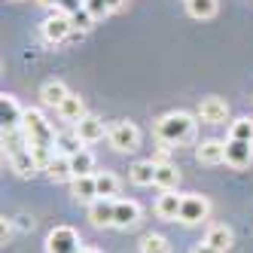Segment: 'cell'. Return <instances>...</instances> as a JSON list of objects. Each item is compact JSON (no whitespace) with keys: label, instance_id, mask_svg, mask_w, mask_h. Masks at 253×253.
I'll use <instances>...</instances> for the list:
<instances>
[{"label":"cell","instance_id":"6da1fadb","mask_svg":"<svg viewBox=\"0 0 253 253\" xmlns=\"http://www.w3.org/2000/svg\"><path fill=\"white\" fill-rule=\"evenodd\" d=\"M192 128H195V119L183 110H174V113H165L159 122H156V137L168 147H180L192 137Z\"/></svg>","mask_w":253,"mask_h":253},{"label":"cell","instance_id":"7a4b0ae2","mask_svg":"<svg viewBox=\"0 0 253 253\" xmlns=\"http://www.w3.org/2000/svg\"><path fill=\"white\" fill-rule=\"evenodd\" d=\"M22 131H25V137H28L31 147H55V137H58L40 110H25V116H22Z\"/></svg>","mask_w":253,"mask_h":253},{"label":"cell","instance_id":"3957f363","mask_svg":"<svg viewBox=\"0 0 253 253\" xmlns=\"http://www.w3.org/2000/svg\"><path fill=\"white\" fill-rule=\"evenodd\" d=\"M107 137H110V147L119 153H134L140 147V128L134 122H113Z\"/></svg>","mask_w":253,"mask_h":253},{"label":"cell","instance_id":"277c9868","mask_svg":"<svg viewBox=\"0 0 253 253\" xmlns=\"http://www.w3.org/2000/svg\"><path fill=\"white\" fill-rule=\"evenodd\" d=\"M80 235L70 226H55L46 235V253H80Z\"/></svg>","mask_w":253,"mask_h":253},{"label":"cell","instance_id":"5b68a950","mask_svg":"<svg viewBox=\"0 0 253 253\" xmlns=\"http://www.w3.org/2000/svg\"><path fill=\"white\" fill-rule=\"evenodd\" d=\"M208 213H211V205H208V198H205V195H183V208H180V223L195 226V223L208 220Z\"/></svg>","mask_w":253,"mask_h":253},{"label":"cell","instance_id":"8992f818","mask_svg":"<svg viewBox=\"0 0 253 253\" xmlns=\"http://www.w3.org/2000/svg\"><path fill=\"white\" fill-rule=\"evenodd\" d=\"M198 119L208 125H223L229 119V104L223 98H205L198 104Z\"/></svg>","mask_w":253,"mask_h":253},{"label":"cell","instance_id":"52a82bcc","mask_svg":"<svg viewBox=\"0 0 253 253\" xmlns=\"http://www.w3.org/2000/svg\"><path fill=\"white\" fill-rule=\"evenodd\" d=\"M226 162L232 168H247L253 162V143L250 140H235L229 137L226 140Z\"/></svg>","mask_w":253,"mask_h":253},{"label":"cell","instance_id":"ba28073f","mask_svg":"<svg viewBox=\"0 0 253 253\" xmlns=\"http://www.w3.org/2000/svg\"><path fill=\"white\" fill-rule=\"evenodd\" d=\"M70 31H74V22H70V15H64V12L49 15V19L43 22V37H46L49 43H61V40H67Z\"/></svg>","mask_w":253,"mask_h":253},{"label":"cell","instance_id":"9c48e42d","mask_svg":"<svg viewBox=\"0 0 253 253\" xmlns=\"http://www.w3.org/2000/svg\"><path fill=\"white\" fill-rule=\"evenodd\" d=\"M22 116H25V110L19 107V101H15L12 95H3V98H0V122H3V131L22 128Z\"/></svg>","mask_w":253,"mask_h":253},{"label":"cell","instance_id":"30bf717a","mask_svg":"<svg viewBox=\"0 0 253 253\" xmlns=\"http://www.w3.org/2000/svg\"><path fill=\"white\" fill-rule=\"evenodd\" d=\"M88 220H92L95 226H113L116 202H113V198H95V202L88 205Z\"/></svg>","mask_w":253,"mask_h":253},{"label":"cell","instance_id":"8fae6325","mask_svg":"<svg viewBox=\"0 0 253 253\" xmlns=\"http://www.w3.org/2000/svg\"><path fill=\"white\" fill-rule=\"evenodd\" d=\"M180 208H183V195L174 189H165L156 202V213L162 220H180Z\"/></svg>","mask_w":253,"mask_h":253},{"label":"cell","instance_id":"7c38bea8","mask_svg":"<svg viewBox=\"0 0 253 253\" xmlns=\"http://www.w3.org/2000/svg\"><path fill=\"white\" fill-rule=\"evenodd\" d=\"M74 131L80 134L83 143H98V140L104 137V122H101L98 116H88V113H85V116L74 125Z\"/></svg>","mask_w":253,"mask_h":253},{"label":"cell","instance_id":"4fadbf2b","mask_svg":"<svg viewBox=\"0 0 253 253\" xmlns=\"http://www.w3.org/2000/svg\"><path fill=\"white\" fill-rule=\"evenodd\" d=\"M195 159L202 162V165H220V162H226V143L223 140H205V143H198Z\"/></svg>","mask_w":253,"mask_h":253},{"label":"cell","instance_id":"5bb4252c","mask_svg":"<svg viewBox=\"0 0 253 253\" xmlns=\"http://www.w3.org/2000/svg\"><path fill=\"white\" fill-rule=\"evenodd\" d=\"M70 192H74L77 202H88L92 205L98 198V183H95V174L88 177H74V186H70Z\"/></svg>","mask_w":253,"mask_h":253},{"label":"cell","instance_id":"9a60e30c","mask_svg":"<svg viewBox=\"0 0 253 253\" xmlns=\"http://www.w3.org/2000/svg\"><path fill=\"white\" fill-rule=\"evenodd\" d=\"M70 92H67V85L61 83V80H49V83H43V88H40V98H43V104H49V107H61V101L67 98Z\"/></svg>","mask_w":253,"mask_h":253},{"label":"cell","instance_id":"2e32d148","mask_svg":"<svg viewBox=\"0 0 253 253\" xmlns=\"http://www.w3.org/2000/svg\"><path fill=\"white\" fill-rule=\"evenodd\" d=\"M58 116H61L64 122H70V125H77V122L85 116L83 98H80V95H67V98L61 101V107H58Z\"/></svg>","mask_w":253,"mask_h":253},{"label":"cell","instance_id":"e0dca14e","mask_svg":"<svg viewBox=\"0 0 253 253\" xmlns=\"http://www.w3.org/2000/svg\"><path fill=\"white\" fill-rule=\"evenodd\" d=\"M128 177H131L134 186H153L156 183V162L153 159L150 162H134L131 171H128Z\"/></svg>","mask_w":253,"mask_h":253},{"label":"cell","instance_id":"ac0fdd59","mask_svg":"<svg viewBox=\"0 0 253 253\" xmlns=\"http://www.w3.org/2000/svg\"><path fill=\"white\" fill-rule=\"evenodd\" d=\"M137 220H140V205L137 202H116V220H113V226L128 229Z\"/></svg>","mask_w":253,"mask_h":253},{"label":"cell","instance_id":"d6986e66","mask_svg":"<svg viewBox=\"0 0 253 253\" xmlns=\"http://www.w3.org/2000/svg\"><path fill=\"white\" fill-rule=\"evenodd\" d=\"M46 174H49V180H55V183H61V180H74V171H70V156H55L46 165Z\"/></svg>","mask_w":253,"mask_h":253},{"label":"cell","instance_id":"ffe728a7","mask_svg":"<svg viewBox=\"0 0 253 253\" xmlns=\"http://www.w3.org/2000/svg\"><path fill=\"white\" fill-rule=\"evenodd\" d=\"M213 250H220V253H226L229 247H232V229L229 226H211L208 229V238H205Z\"/></svg>","mask_w":253,"mask_h":253},{"label":"cell","instance_id":"44dd1931","mask_svg":"<svg viewBox=\"0 0 253 253\" xmlns=\"http://www.w3.org/2000/svg\"><path fill=\"white\" fill-rule=\"evenodd\" d=\"M70 171H74V177H88L95 171V156L88 150H80L70 156Z\"/></svg>","mask_w":253,"mask_h":253},{"label":"cell","instance_id":"7402d4cb","mask_svg":"<svg viewBox=\"0 0 253 253\" xmlns=\"http://www.w3.org/2000/svg\"><path fill=\"white\" fill-rule=\"evenodd\" d=\"M180 183V171L171 165V162H162V165H156V186L159 189H174Z\"/></svg>","mask_w":253,"mask_h":253},{"label":"cell","instance_id":"603a6c76","mask_svg":"<svg viewBox=\"0 0 253 253\" xmlns=\"http://www.w3.org/2000/svg\"><path fill=\"white\" fill-rule=\"evenodd\" d=\"M140 253H171L168 238H165V235H156V232L143 235V238H140Z\"/></svg>","mask_w":253,"mask_h":253},{"label":"cell","instance_id":"cb8c5ba5","mask_svg":"<svg viewBox=\"0 0 253 253\" xmlns=\"http://www.w3.org/2000/svg\"><path fill=\"white\" fill-rule=\"evenodd\" d=\"M95 183H98V198H113V195L119 192V180H116L110 171L95 174Z\"/></svg>","mask_w":253,"mask_h":253},{"label":"cell","instance_id":"d4e9b609","mask_svg":"<svg viewBox=\"0 0 253 253\" xmlns=\"http://www.w3.org/2000/svg\"><path fill=\"white\" fill-rule=\"evenodd\" d=\"M186 9L192 19H211L216 15V0H186Z\"/></svg>","mask_w":253,"mask_h":253},{"label":"cell","instance_id":"484cf974","mask_svg":"<svg viewBox=\"0 0 253 253\" xmlns=\"http://www.w3.org/2000/svg\"><path fill=\"white\" fill-rule=\"evenodd\" d=\"M80 143H83V140H80L77 131H64V134L55 137V147L61 150V156H74V153H80V150H83Z\"/></svg>","mask_w":253,"mask_h":253},{"label":"cell","instance_id":"4316f807","mask_svg":"<svg viewBox=\"0 0 253 253\" xmlns=\"http://www.w3.org/2000/svg\"><path fill=\"white\" fill-rule=\"evenodd\" d=\"M229 137H235V140H250V143H253V119H250V116L235 119L232 128H229Z\"/></svg>","mask_w":253,"mask_h":253},{"label":"cell","instance_id":"83f0119b","mask_svg":"<svg viewBox=\"0 0 253 253\" xmlns=\"http://www.w3.org/2000/svg\"><path fill=\"white\" fill-rule=\"evenodd\" d=\"M85 9L95 15V22H98V19H104V15H110V12H113L110 6H107V0H85Z\"/></svg>","mask_w":253,"mask_h":253},{"label":"cell","instance_id":"f1b7e54d","mask_svg":"<svg viewBox=\"0 0 253 253\" xmlns=\"http://www.w3.org/2000/svg\"><path fill=\"white\" fill-rule=\"evenodd\" d=\"M70 22H74V28H92V25H95V15H92V12H88V9L83 6L80 12H74V15H70Z\"/></svg>","mask_w":253,"mask_h":253},{"label":"cell","instance_id":"f546056e","mask_svg":"<svg viewBox=\"0 0 253 253\" xmlns=\"http://www.w3.org/2000/svg\"><path fill=\"white\" fill-rule=\"evenodd\" d=\"M83 6H85V0H58L55 9H61L64 15H74V12H80Z\"/></svg>","mask_w":253,"mask_h":253},{"label":"cell","instance_id":"4dcf8cb0","mask_svg":"<svg viewBox=\"0 0 253 253\" xmlns=\"http://www.w3.org/2000/svg\"><path fill=\"white\" fill-rule=\"evenodd\" d=\"M12 223H15V229H19V232H31V229H34V220H31V216H25V213L15 216Z\"/></svg>","mask_w":253,"mask_h":253},{"label":"cell","instance_id":"1f68e13d","mask_svg":"<svg viewBox=\"0 0 253 253\" xmlns=\"http://www.w3.org/2000/svg\"><path fill=\"white\" fill-rule=\"evenodd\" d=\"M12 220H6V216H3V226H0V238H3V244H9V238H12Z\"/></svg>","mask_w":253,"mask_h":253},{"label":"cell","instance_id":"d6a6232c","mask_svg":"<svg viewBox=\"0 0 253 253\" xmlns=\"http://www.w3.org/2000/svg\"><path fill=\"white\" fill-rule=\"evenodd\" d=\"M189 253H220V250H213V247H211L208 241H202V244H195V247H192Z\"/></svg>","mask_w":253,"mask_h":253},{"label":"cell","instance_id":"836d02e7","mask_svg":"<svg viewBox=\"0 0 253 253\" xmlns=\"http://www.w3.org/2000/svg\"><path fill=\"white\" fill-rule=\"evenodd\" d=\"M125 3H128V0H107V6H110L113 12H116V9H122Z\"/></svg>","mask_w":253,"mask_h":253},{"label":"cell","instance_id":"e575fe53","mask_svg":"<svg viewBox=\"0 0 253 253\" xmlns=\"http://www.w3.org/2000/svg\"><path fill=\"white\" fill-rule=\"evenodd\" d=\"M37 3H43V6H58V0H37Z\"/></svg>","mask_w":253,"mask_h":253},{"label":"cell","instance_id":"d590c367","mask_svg":"<svg viewBox=\"0 0 253 253\" xmlns=\"http://www.w3.org/2000/svg\"><path fill=\"white\" fill-rule=\"evenodd\" d=\"M80 253H98V250H88V247H83V250H80Z\"/></svg>","mask_w":253,"mask_h":253}]
</instances>
